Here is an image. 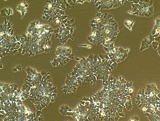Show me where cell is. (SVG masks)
I'll return each instance as SVG.
<instances>
[{
    "instance_id": "1",
    "label": "cell",
    "mask_w": 160,
    "mask_h": 121,
    "mask_svg": "<svg viewBox=\"0 0 160 121\" xmlns=\"http://www.w3.org/2000/svg\"><path fill=\"white\" fill-rule=\"evenodd\" d=\"M92 31L88 40L95 45H103L108 48L115 44L116 37L119 33V26L113 16L104 13L100 22L90 23Z\"/></svg>"
},
{
    "instance_id": "2",
    "label": "cell",
    "mask_w": 160,
    "mask_h": 121,
    "mask_svg": "<svg viewBox=\"0 0 160 121\" xmlns=\"http://www.w3.org/2000/svg\"><path fill=\"white\" fill-rule=\"evenodd\" d=\"M74 110L75 121H94L98 118L92 97L82 99Z\"/></svg>"
},
{
    "instance_id": "3",
    "label": "cell",
    "mask_w": 160,
    "mask_h": 121,
    "mask_svg": "<svg viewBox=\"0 0 160 121\" xmlns=\"http://www.w3.org/2000/svg\"><path fill=\"white\" fill-rule=\"evenodd\" d=\"M116 63L113 61L107 55H95V75L97 80L105 81L110 77V74L115 67Z\"/></svg>"
},
{
    "instance_id": "4",
    "label": "cell",
    "mask_w": 160,
    "mask_h": 121,
    "mask_svg": "<svg viewBox=\"0 0 160 121\" xmlns=\"http://www.w3.org/2000/svg\"><path fill=\"white\" fill-rule=\"evenodd\" d=\"M132 8L128 13L141 17H151L154 13L153 1H135L131 2Z\"/></svg>"
},
{
    "instance_id": "5",
    "label": "cell",
    "mask_w": 160,
    "mask_h": 121,
    "mask_svg": "<svg viewBox=\"0 0 160 121\" xmlns=\"http://www.w3.org/2000/svg\"><path fill=\"white\" fill-rule=\"evenodd\" d=\"M106 53V55L113 61L119 63L126 59L127 57L130 49H124L123 47H115V45L110 46L108 48L103 47Z\"/></svg>"
},
{
    "instance_id": "6",
    "label": "cell",
    "mask_w": 160,
    "mask_h": 121,
    "mask_svg": "<svg viewBox=\"0 0 160 121\" xmlns=\"http://www.w3.org/2000/svg\"><path fill=\"white\" fill-rule=\"evenodd\" d=\"M75 30V27L71 26H65L64 24L62 25L56 30H54V33L56 35V37L58 38L59 41L62 44H64L67 42L69 39L74 40L71 37L72 33H74V30Z\"/></svg>"
},
{
    "instance_id": "7",
    "label": "cell",
    "mask_w": 160,
    "mask_h": 121,
    "mask_svg": "<svg viewBox=\"0 0 160 121\" xmlns=\"http://www.w3.org/2000/svg\"><path fill=\"white\" fill-rule=\"evenodd\" d=\"M26 72L27 73V77L25 81L27 83H30L31 86H37L42 83L43 80V75L44 72H38L35 69H34L30 67H28Z\"/></svg>"
},
{
    "instance_id": "8",
    "label": "cell",
    "mask_w": 160,
    "mask_h": 121,
    "mask_svg": "<svg viewBox=\"0 0 160 121\" xmlns=\"http://www.w3.org/2000/svg\"><path fill=\"white\" fill-rule=\"evenodd\" d=\"M82 83L77 79L76 77L71 73L67 75L64 86H62V91L66 94L76 93L77 88Z\"/></svg>"
},
{
    "instance_id": "9",
    "label": "cell",
    "mask_w": 160,
    "mask_h": 121,
    "mask_svg": "<svg viewBox=\"0 0 160 121\" xmlns=\"http://www.w3.org/2000/svg\"><path fill=\"white\" fill-rule=\"evenodd\" d=\"M95 7L97 10L101 9H110L113 8H117L126 2V1H120V0H102V1H94Z\"/></svg>"
},
{
    "instance_id": "10",
    "label": "cell",
    "mask_w": 160,
    "mask_h": 121,
    "mask_svg": "<svg viewBox=\"0 0 160 121\" xmlns=\"http://www.w3.org/2000/svg\"><path fill=\"white\" fill-rule=\"evenodd\" d=\"M144 93L149 98H154L160 95V91L158 89L156 85L149 84L144 89Z\"/></svg>"
},
{
    "instance_id": "11",
    "label": "cell",
    "mask_w": 160,
    "mask_h": 121,
    "mask_svg": "<svg viewBox=\"0 0 160 121\" xmlns=\"http://www.w3.org/2000/svg\"><path fill=\"white\" fill-rule=\"evenodd\" d=\"M55 55H60L65 57L69 58L70 59H76L74 55L72 54L71 49H70V47H62V46L58 47L55 52Z\"/></svg>"
},
{
    "instance_id": "12",
    "label": "cell",
    "mask_w": 160,
    "mask_h": 121,
    "mask_svg": "<svg viewBox=\"0 0 160 121\" xmlns=\"http://www.w3.org/2000/svg\"><path fill=\"white\" fill-rule=\"evenodd\" d=\"M22 91V94L21 96L20 100L22 101L26 100L27 99L29 98V96H30V91L31 89V86L28 83H27L24 84L22 86V88L21 89Z\"/></svg>"
},
{
    "instance_id": "13",
    "label": "cell",
    "mask_w": 160,
    "mask_h": 121,
    "mask_svg": "<svg viewBox=\"0 0 160 121\" xmlns=\"http://www.w3.org/2000/svg\"><path fill=\"white\" fill-rule=\"evenodd\" d=\"M155 41V38L152 35H150L148 36L147 37H145L144 40L142 41L141 43V47H140V51H144L145 49H147L149 47V46L152 44V42Z\"/></svg>"
},
{
    "instance_id": "14",
    "label": "cell",
    "mask_w": 160,
    "mask_h": 121,
    "mask_svg": "<svg viewBox=\"0 0 160 121\" xmlns=\"http://www.w3.org/2000/svg\"><path fill=\"white\" fill-rule=\"evenodd\" d=\"M60 113L63 116H70L73 117L74 114V111L73 109H70L68 106L63 105L60 109Z\"/></svg>"
},
{
    "instance_id": "15",
    "label": "cell",
    "mask_w": 160,
    "mask_h": 121,
    "mask_svg": "<svg viewBox=\"0 0 160 121\" xmlns=\"http://www.w3.org/2000/svg\"><path fill=\"white\" fill-rule=\"evenodd\" d=\"M67 16L66 15L62 16L60 17L57 18L53 23H54V25H56V26H60L62 24V23L64 22L66 20V19H67Z\"/></svg>"
},
{
    "instance_id": "16",
    "label": "cell",
    "mask_w": 160,
    "mask_h": 121,
    "mask_svg": "<svg viewBox=\"0 0 160 121\" xmlns=\"http://www.w3.org/2000/svg\"><path fill=\"white\" fill-rule=\"evenodd\" d=\"M124 26H126V27H127L130 31L132 30V27L134 24V21H132V20H129V19H127L124 21Z\"/></svg>"
},
{
    "instance_id": "17",
    "label": "cell",
    "mask_w": 160,
    "mask_h": 121,
    "mask_svg": "<svg viewBox=\"0 0 160 121\" xmlns=\"http://www.w3.org/2000/svg\"><path fill=\"white\" fill-rule=\"evenodd\" d=\"M17 10L19 12H20L21 16L23 17L25 15V13L27 12V8L21 6L20 4H19V6L17 7Z\"/></svg>"
},
{
    "instance_id": "18",
    "label": "cell",
    "mask_w": 160,
    "mask_h": 121,
    "mask_svg": "<svg viewBox=\"0 0 160 121\" xmlns=\"http://www.w3.org/2000/svg\"><path fill=\"white\" fill-rule=\"evenodd\" d=\"M1 14L3 17H5L6 16H9V8L6 9L4 8L2 9V11L1 12Z\"/></svg>"
},
{
    "instance_id": "19",
    "label": "cell",
    "mask_w": 160,
    "mask_h": 121,
    "mask_svg": "<svg viewBox=\"0 0 160 121\" xmlns=\"http://www.w3.org/2000/svg\"><path fill=\"white\" fill-rule=\"evenodd\" d=\"M13 72H20L22 71V67L21 65H18L16 67H15L14 68H13L12 69Z\"/></svg>"
},
{
    "instance_id": "20",
    "label": "cell",
    "mask_w": 160,
    "mask_h": 121,
    "mask_svg": "<svg viewBox=\"0 0 160 121\" xmlns=\"http://www.w3.org/2000/svg\"><path fill=\"white\" fill-rule=\"evenodd\" d=\"M152 47H153L154 49L157 50V49H158V47H159V43H158V41H153V42H152Z\"/></svg>"
},
{
    "instance_id": "21",
    "label": "cell",
    "mask_w": 160,
    "mask_h": 121,
    "mask_svg": "<svg viewBox=\"0 0 160 121\" xmlns=\"http://www.w3.org/2000/svg\"><path fill=\"white\" fill-rule=\"evenodd\" d=\"M128 121H140V119L137 117V116H132Z\"/></svg>"
},
{
    "instance_id": "22",
    "label": "cell",
    "mask_w": 160,
    "mask_h": 121,
    "mask_svg": "<svg viewBox=\"0 0 160 121\" xmlns=\"http://www.w3.org/2000/svg\"><path fill=\"white\" fill-rule=\"evenodd\" d=\"M80 47H85V48H87V49H91V45H88V44H81V45H78Z\"/></svg>"
},
{
    "instance_id": "23",
    "label": "cell",
    "mask_w": 160,
    "mask_h": 121,
    "mask_svg": "<svg viewBox=\"0 0 160 121\" xmlns=\"http://www.w3.org/2000/svg\"><path fill=\"white\" fill-rule=\"evenodd\" d=\"M157 51H158V54H159V55L160 56V44L159 45V47H158V49H157Z\"/></svg>"
}]
</instances>
